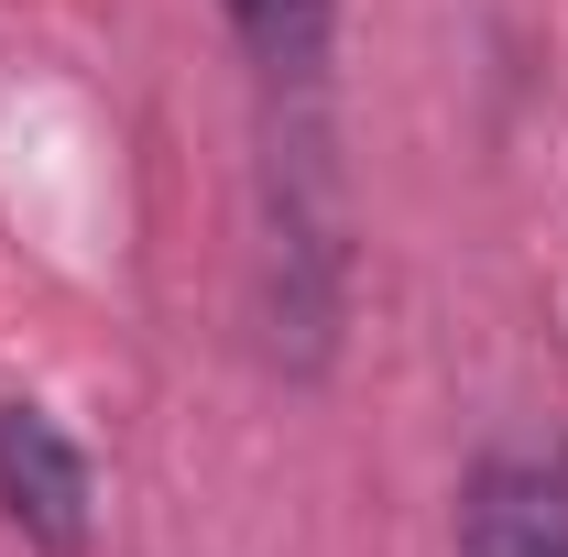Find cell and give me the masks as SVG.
<instances>
[{"instance_id":"6da1fadb","label":"cell","mask_w":568,"mask_h":557,"mask_svg":"<svg viewBox=\"0 0 568 557\" xmlns=\"http://www.w3.org/2000/svg\"><path fill=\"white\" fill-rule=\"evenodd\" d=\"M339 274H351V241H339L328 164H317V142H295L274 153V230H263V317L295 372H317L339 340Z\"/></svg>"},{"instance_id":"7a4b0ae2","label":"cell","mask_w":568,"mask_h":557,"mask_svg":"<svg viewBox=\"0 0 568 557\" xmlns=\"http://www.w3.org/2000/svg\"><path fill=\"white\" fill-rule=\"evenodd\" d=\"M0 525L44 557H88V525H99V470L44 405H0Z\"/></svg>"},{"instance_id":"3957f363","label":"cell","mask_w":568,"mask_h":557,"mask_svg":"<svg viewBox=\"0 0 568 557\" xmlns=\"http://www.w3.org/2000/svg\"><path fill=\"white\" fill-rule=\"evenodd\" d=\"M459 557H568V459L481 448L459 482Z\"/></svg>"},{"instance_id":"277c9868","label":"cell","mask_w":568,"mask_h":557,"mask_svg":"<svg viewBox=\"0 0 568 557\" xmlns=\"http://www.w3.org/2000/svg\"><path fill=\"white\" fill-rule=\"evenodd\" d=\"M219 11H230L241 55L274 77V88H317L328 33H339V0H219Z\"/></svg>"}]
</instances>
